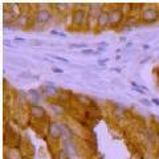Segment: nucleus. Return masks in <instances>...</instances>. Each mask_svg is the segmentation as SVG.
I'll return each instance as SVG.
<instances>
[{"mask_svg":"<svg viewBox=\"0 0 159 159\" xmlns=\"http://www.w3.org/2000/svg\"><path fill=\"white\" fill-rule=\"evenodd\" d=\"M49 17H51V15H49V12L45 11V9H41V11H39V12H37V16H36L37 21H40V23L48 21Z\"/></svg>","mask_w":159,"mask_h":159,"instance_id":"nucleus-1","label":"nucleus"},{"mask_svg":"<svg viewBox=\"0 0 159 159\" xmlns=\"http://www.w3.org/2000/svg\"><path fill=\"white\" fill-rule=\"evenodd\" d=\"M157 17V12H154L152 9H147V11L143 12V19L147 20V21H151Z\"/></svg>","mask_w":159,"mask_h":159,"instance_id":"nucleus-2","label":"nucleus"},{"mask_svg":"<svg viewBox=\"0 0 159 159\" xmlns=\"http://www.w3.org/2000/svg\"><path fill=\"white\" fill-rule=\"evenodd\" d=\"M119 20H121V13L119 12H113L110 16H109V21H113V23H118Z\"/></svg>","mask_w":159,"mask_h":159,"instance_id":"nucleus-3","label":"nucleus"},{"mask_svg":"<svg viewBox=\"0 0 159 159\" xmlns=\"http://www.w3.org/2000/svg\"><path fill=\"white\" fill-rule=\"evenodd\" d=\"M109 21V15L107 13H101L99 15V24L103 27V25H106Z\"/></svg>","mask_w":159,"mask_h":159,"instance_id":"nucleus-4","label":"nucleus"},{"mask_svg":"<svg viewBox=\"0 0 159 159\" xmlns=\"http://www.w3.org/2000/svg\"><path fill=\"white\" fill-rule=\"evenodd\" d=\"M84 11H77L76 13H74V17H73V20H74V23H78V19L80 20H84Z\"/></svg>","mask_w":159,"mask_h":159,"instance_id":"nucleus-5","label":"nucleus"},{"mask_svg":"<svg viewBox=\"0 0 159 159\" xmlns=\"http://www.w3.org/2000/svg\"><path fill=\"white\" fill-rule=\"evenodd\" d=\"M82 53H93V51H84Z\"/></svg>","mask_w":159,"mask_h":159,"instance_id":"nucleus-6","label":"nucleus"},{"mask_svg":"<svg viewBox=\"0 0 159 159\" xmlns=\"http://www.w3.org/2000/svg\"><path fill=\"white\" fill-rule=\"evenodd\" d=\"M154 102H155L157 105H159V101H158V99H154Z\"/></svg>","mask_w":159,"mask_h":159,"instance_id":"nucleus-7","label":"nucleus"}]
</instances>
